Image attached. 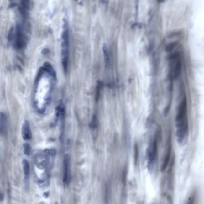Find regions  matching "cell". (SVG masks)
Returning <instances> with one entry per match:
<instances>
[{
  "instance_id": "1",
  "label": "cell",
  "mask_w": 204,
  "mask_h": 204,
  "mask_svg": "<svg viewBox=\"0 0 204 204\" xmlns=\"http://www.w3.org/2000/svg\"><path fill=\"white\" fill-rule=\"evenodd\" d=\"M176 127L178 143L180 144H184L188 137L187 99L186 97L183 99L178 107L176 118Z\"/></svg>"
},
{
  "instance_id": "13",
  "label": "cell",
  "mask_w": 204,
  "mask_h": 204,
  "mask_svg": "<svg viewBox=\"0 0 204 204\" xmlns=\"http://www.w3.org/2000/svg\"><path fill=\"white\" fill-rule=\"evenodd\" d=\"M176 45H177V43H171V44H168L167 46V47H166V51H167V52H171V51H172L175 47Z\"/></svg>"
},
{
  "instance_id": "7",
  "label": "cell",
  "mask_w": 204,
  "mask_h": 204,
  "mask_svg": "<svg viewBox=\"0 0 204 204\" xmlns=\"http://www.w3.org/2000/svg\"><path fill=\"white\" fill-rule=\"evenodd\" d=\"M22 134L23 138L25 140H29L32 137V133L30 129L29 125L27 121H25L22 125Z\"/></svg>"
},
{
  "instance_id": "5",
  "label": "cell",
  "mask_w": 204,
  "mask_h": 204,
  "mask_svg": "<svg viewBox=\"0 0 204 204\" xmlns=\"http://www.w3.org/2000/svg\"><path fill=\"white\" fill-rule=\"evenodd\" d=\"M181 64L180 59L178 56H175L173 58V64L172 67V76L173 78L176 79L177 78L180 72L181 71Z\"/></svg>"
},
{
  "instance_id": "3",
  "label": "cell",
  "mask_w": 204,
  "mask_h": 204,
  "mask_svg": "<svg viewBox=\"0 0 204 204\" xmlns=\"http://www.w3.org/2000/svg\"><path fill=\"white\" fill-rule=\"evenodd\" d=\"M64 183L65 184H69L71 181V165L70 158L65 155L64 159Z\"/></svg>"
},
{
  "instance_id": "10",
  "label": "cell",
  "mask_w": 204,
  "mask_h": 204,
  "mask_svg": "<svg viewBox=\"0 0 204 204\" xmlns=\"http://www.w3.org/2000/svg\"><path fill=\"white\" fill-rule=\"evenodd\" d=\"M64 107L62 103L59 104V105L57 106L56 112V116L58 118H62L64 115Z\"/></svg>"
},
{
  "instance_id": "12",
  "label": "cell",
  "mask_w": 204,
  "mask_h": 204,
  "mask_svg": "<svg viewBox=\"0 0 204 204\" xmlns=\"http://www.w3.org/2000/svg\"><path fill=\"white\" fill-rule=\"evenodd\" d=\"M24 153L25 154L29 155L31 152V147L29 144L26 143L24 145Z\"/></svg>"
},
{
  "instance_id": "14",
  "label": "cell",
  "mask_w": 204,
  "mask_h": 204,
  "mask_svg": "<svg viewBox=\"0 0 204 204\" xmlns=\"http://www.w3.org/2000/svg\"><path fill=\"white\" fill-rule=\"evenodd\" d=\"M97 126V119L95 117H93L92 118L91 123V128H95Z\"/></svg>"
},
{
  "instance_id": "11",
  "label": "cell",
  "mask_w": 204,
  "mask_h": 204,
  "mask_svg": "<svg viewBox=\"0 0 204 204\" xmlns=\"http://www.w3.org/2000/svg\"><path fill=\"white\" fill-rule=\"evenodd\" d=\"M103 50H104V55L105 63H106V64H108L109 63V60H110L109 53H108V50L107 49V47L105 45L104 46Z\"/></svg>"
},
{
  "instance_id": "2",
  "label": "cell",
  "mask_w": 204,
  "mask_h": 204,
  "mask_svg": "<svg viewBox=\"0 0 204 204\" xmlns=\"http://www.w3.org/2000/svg\"><path fill=\"white\" fill-rule=\"evenodd\" d=\"M68 47H69V34L67 23L65 22L64 29L62 34V64L65 71H66L68 61Z\"/></svg>"
},
{
  "instance_id": "6",
  "label": "cell",
  "mask_w": 204,
  "mask_h": 204,
  "mask_svg": "<svg viewBox=\"0 0 204 204\" xmlns=\"http://www.w3.org/2000/svg\"><path fill=\"white\" fill-rule=\"evenodd\" d=\"M157 153V149H156V144L155 142L151 144L148 150V158H149V162L150 163L149 166L152 167L155 162V159Z\"/></svg>"
},
{
  "instance_id": "8",
  "label": "cell",
  "mask_w": 204,
  "mask_h": 204,
  "mask_svg": "<svg viewBox=\"0 0 204 204\" xmlns=\"http://www.w3.org/2000/svg\"><path fill=\"white\" fill-rule=\"evenodd\" d=\"M0 128L1 133L2 134L5 133L6 132V118L3 112H1L0 116Z\"/></svg>"
},
{
  "instance_id": "9",
  "label": "cell",
  "mask_w": 204,
  "mask_h": 204,
  "mask_svg": "<svg viewBox=\"0 0 204 204\" xmlns=\"http://www.w3.org/2000/svg\"><path fill=\"white\" fill-rule=\"evenodd\" d=\"M23 164V170H24V173L25 175V177L26 178L29 177V172H30V166L28 162L26 160V159L23 160L22 162Z\"/></svg>"
},
{
  "instance_id": "4",
  "label": "cell",
  "mask_w": 204,
  "mask_h": 204,
  "mask_svg": "<svg viewBox=\"0 0 204 204\" xmlns=\"http://www.w3.org/2000/svg\"><path fill=\"white\" fill-rule=\"evenodd\" d=\"M50 154V152L48 150L45 151L44 154H39L36 156L35 158V164L37 167L40 169H43L47 166V157Z\"/></svg>"
}]
</instances>
